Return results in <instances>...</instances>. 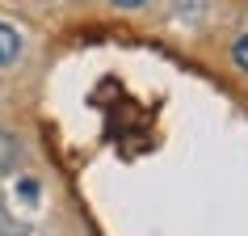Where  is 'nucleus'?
I'll return each instance as SVG.
<instances>
[{
  "mask_svg": "<svg viewBox=\"0 0 248 236\" xmlns=\"http://www.w3.org/2000/svg\"><path fill=\"white\" fill-rule=\"evenodd\" d=\"M38 182H34V177H26V182H21V198H26V202H38Z\"/></svg>",
  "mask_w": 248,
  "mask_h": 236,
  "instance_id": "obj_5",
  "label": "nucleus"
},
{
  "mask_svg": "<svg viewBox=\"0 0 248 236\" xmlns=\"http://www.w3.org/2000/svg\"><path fill=\"white\" fill-rule=\"evenodd\" d=\"M21 139H17L9 127H0V173H13L17 165H21Z\"/></svg>",
  "mask_w": 248,
  "mask_h": 236,
  "instance_id": "obj_2",
  "label": "nucleus"
},
{
  "mask_svg": "<svg viewBox=\"0 0 248 236\" xmlns=\"http://www.w3.org/2000/svg\"><path fill=\"white\" fill-rule=\"evenodd\" d=\"M21 51H26V38H21L13 26L0 21V67H13L17 59H21Z\"/></svg>",
  "mask_w": 248,
  "mask_h": 236,
  "instance_id": "obj_1",
  "label": "nucleus"
},
{
  "mask_svg": "<svg viewBox=\"0 0 248 236\" xmlns=\"http://www.w3.org/2000/svg\"><path fill=\"white\" fill-rule=\"evenodd\" d=\"M232 59H235V67H240V72H248V34H240V38H235Z\"/></svg>",
  "mask_w": 248,
  "mask_h": 236,
  "instance_id": "obj_3",
  "label": "nucleus"
},
{
  "mask_svg": "<svg viewBox=\"0 0 248 236\" xmlns=\"http://www.w3.org/2000/svg\"><path fill=\"white\" fill-rule=\"evenodd\" d=\"M0 236H26V228H21V223H13V215H9V211H0Z\"/></svg>",
  "mask_w": 248,
  "mask_h": 236,
  "instance_id": "obj_4",
  "label": "nucleus"
},
{
  "mask_svg": "<svg viewBox=\"0 0 248 236\" xmlns=\"http://www.w3.org/2000/svg\"><path fill=\"white\" fill-rule=\"evenodd\" d=\"M109 4H118V9H143L147 0H109Z\"/></svg>",
  "mask_w": 248,
  "mask_h": 236,
  "instance_id": "obj_6",
  "label": "nucleus"
}]
</instances>
